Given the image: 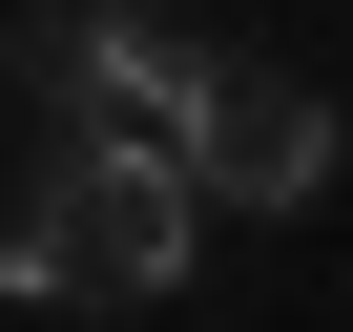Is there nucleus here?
<instances>
[{"mask_svg":"<svg viewBox=\"0 0 353 332\" xmlns=\"http://www.w3.org/2000/svg\"><path fill=\"white\" fill-rule=\"evenodd\" d=\"M188 187H208V208H312V187H332V104L270 83V63H229L208 125H188Z\"/></svg>","mask_w":353,"mask_h":332,"instance_id":"obj_2","label":"nucleus"},{"mask_svg":"<svg viewBox=\"0 0 353 332\" xmlns=\"http://www.w3.org/2000/svg\"><path fill=\"white\" fill-rule=\"evenodd\" d=\"M21 21H42V42H63V21H125V0H21Z\"/></svg>","mask_w":353,"mask_h":332,"instance_id":"obj_3","label":"nucleus"},{"mask_svg":"<svg viewBox=\"0 0 353 332\" xmlns=\"http://www.w3.org/2000/svg\"><path fill=\"white\" fill-rule=\"evenodd\" d=\"M188 229H208L188 145L83 125V145H42V166H21V291H42V311H145L166 270H188Z\"/></svg>","mask_w":353,"mask_h":332,"instance_id":"obj_1","label":"nucleus"}]
</instances>
